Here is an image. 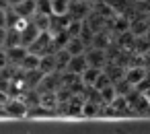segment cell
I'll use <instances>...</instances> for the list:
<instances>
[{
  "instance_id": "1",
  "label": "cell",
  "mask_w": 150,
  "mask_h": 134,
  "mask_svg": "<svg viewBox=\"0 0 150 134\" xmlns=\"http://www.w3.org/2000/svg\"><path fill=\"white\" fill-rule=\"evenodd\" d=\"M39 33H41V29L33 23V21H29V25L25 27V29H21L19 31V39H21V46H25L27 50H29V46L39 37Z\"/></svg>"
},
{
  "instance_id": "2",
  "label": "cell",
  "mask_w": 150,
  "mask_h": 134,
  "mask_svg": "<svg viewBox=\"0 0 150 134\" xmlns=\"http://www.w3.org/2000/svg\"><path fill=\"white\" fill-rule=\"evenodd\" d=\"M15 15L25 17V19H33V15L37 13V0H21V2L13 4Z\"/></svg>"
},
{
  "instance_id": "3",
  "label": "cell",
  "mask_w": 150,
  "mask_h": 134,
  "mask_svg": "<svg viewBox=\"0 0 150 134\" xmlns=\"http://www.w3.org/2000/svg\"><path fill=\"white\" fill-rule=\"evenodd\" d=\"M4 111L8 113V115H15V118H23V115H27V105H25V101H21V99H11V101H6V105H4Z\"/></svg>"
},
{
  "instance_id": "4",
  "label": "cell",
  "mask_w": 150,
  "mask_h": 134,
  "mask_svg": "<svg viewBox=\"0 0 150 134\" xmlns=\"http://www.w3.org/2000/svg\"><path fill=\"white\" fill-rule=\"evenodd\" d=\"M64 50H66L70 56H80V54H84L86 43H84L80 37H68V41L64 43Z\"/></svg>"
},
{
  "instance_id": "5",
  "label": "cell",
  "mask_w": 150,
  "mask_h": 134,
  "mask_svg": "<svg viewBox=\"0 0 150 134\" xmlns=\"http://www.w3.org/2000/svg\"><path fill=\"white\" fill-rule=\"evenodd\" d=\"M86 66H88L86 64V58H84V54H80V56H70V60L66 64V70L70 74H80Z\"/></svg>"
},
{
  "instance_id": "6",
  "label": "cell",
  "mask_w": 150,
  "mask_h": 134,
  "mask_svg": "<svg viewBox=\"0 0 150 134\" xmlns=\"http://www.w3.org/2000/svg\"><path fill=\"white\" fill-rule=\"evenodd\" d=\"M84 58H86V64H88V66L101 68V66L105 64V52H103V48H93L91 52L84 54Z\"/></svg>"
},
{
  "instance_id": "7",
  "label": "cell",
  "mask_w": 150,
  "mask_h": 134,
  "mask_svg": "<svg viewBox=\"0 0 150 134\" xmlns=\"http://www.w3.org/2000/svg\"><path fill=\"white\" fill-rule=\"evenodd\" d=\"M27 52H29V50H27L25 46H21V43L6 48V56H8V62H13V64H21V60L25 58V54H27Z\"/></svg>"
},
{
  "instance_id": "8",
  "label": "cell",
  "mask_w": 150,
  "mask_h": 134,
  "mask_svg": "<svg viewBox=\"0 0 150 134\" xmlns=\"http://www.w3.org/2000/svg\"><path fill=\"white\" fill-rule=\"evenodd\" d=\"M39 62H41V56H39V54H35V52H27L19 66H21L23 70H37V68H39Z\"/></svg>"
},
{
  "instance_id": "9",
  "label": "cell",
  "mask_w": 150,
  "mask_h": 134,
  "mask_svg": "<svg viewBox=\"0 0 150 134\" xmlns=\"http://www.w3.org/2000/svg\"><path fill=\"white\" fill-rule=\"evenodd\" d=\"M123 78H125L132 87H138V85L146 78V70H144V68H140V66H138V68H129V70L125 72V76H123Z\"/></svg>"
},
{
  "instance_id": "10",
  "label": "cell",
  "mask_w": 150,
  "mask_h": 134,
  "mask_svg": "<svg viewBox=\"0 0 150 134\" xmlns=\"http://www.w3.org/2000/svg\"><path fill=\"white\" fill-rule=\"evenodd\" d=\"M88 11H91V6L84 4V2H70V11H68V15H72V19L82 21V17H86Z\"/></svg>"
},
{
  "instance_id": "11",
  "label": "cell",
  "mask_w": 150,
  "mask_h": 134,
  "mask_svg": "<svg viewBox=\"0 0 150 134\" xmlns=\"http://www.w3.org/2000/svg\"><path fill=\"white\" fill-rule=\"evenodd\" d=\"M70 0H52V15L54 17H68Z\"/></svg>"
},
{
  "instance_id": "12",
  "label": "cell",
  "mask_w": 150,
  "mask_h": 134,
  "mask_svg": "<svg viewBox=\"0 0 150 134\" xmlns=\"http://www.w3.org/2000/svg\"><path fill=\"white\" fill-rule=\"evenodd\" d=\"M99 74H101V68H97V66H86V68L80 72V78H82L84 85H93Z\"/></svg>"
},
{
  "instance_id": "13",
  "label": "cell",
  "mask_w": 150,
  "mask_h": 134,
  "mask_svg": "<svg viewBox=\"0 0 150 134\" xmlns=\"http://www.w3.org/2000/svg\"><path fill=\"white\" fill-rule=\"evenodd\" d=\"M56 66H58V64H56V56H50V54H43V56H41L39 70H41L43 74H50V72H52Z\"/></svg>"
},
{
  "instance_id": "14",
  "label": "cell",
  "mask_w": 150,
  "mask_h": 134,
  "mask_svg": "<svg viewBox=\"0 0 150 134\" xmlns=\"http://www.w3.org/2000/svg\"><path fill=\"white\" fill-rule=\"evenodd\" d=\"M115 97H117V89H115V85H113V83L101 89V99H103L105 103H113V99H115Z\"/></svg>"
},
{
  "instance_id": "15",
  "label": "cell",
  "mask_w": 150,
  "mask_h": 134,
  "mask_svg": "<svg viewBox=\"0 0 150 134\" xmlns=\"http://www.w3.org/2000/svg\"><path fill=\"white\" fill-rule=\"evenodd\" d=\"M107 85H111V81H109V76H107L105 72H101V74L97 76V81L93 83V87H97V89H103V87H107Z\"/></svg>"
},
{
  "instance_id": "16",
  "label": "cell",
  "mask_w": 150,
  "mask_h": 134,
  "mask_svg": "<svg viewBox=\"0 0 150 134\" xmlns=\"http://www.w3.org/2000/svg\"><path fill=\"white\" fill-rule=\"evenodd\" d=\"M86 118H93V115H97V105L95 103H91V101H86L84 105H82V109H80Z\"/></svg>"
},
{
  "instance_id": "17",
  "label": "cell",
  "mask_w": 150,
  "mask_h": 134,
  "mask_svg": "<svg viewBox=\"0 0 150 134\" xmlns=\"http://www.w3.org/2000/svg\"><path fill=\"white\" fill-rule=\"evenodd\" d=\"M115 29H117V31H121V33H125V31L129 29V23H127L123 17H119V19H115Z\"/></svg>"
},
{
  "instance_id": "18",
  "label": "cell",
  "mask_w": 150,
  "mask_h": 134,
  "mask_svg": "<svg viewBox=\"0 0 150 134\" xmlns=\"http://www.w3.org/2000/svg\"><path fill=\"white\" fill-rule=\"evenodd\" d=\"M4 27H8V13H6V9H0V29H4Z\"/></svg>"
},
{
  "instance_id": "19",
  "label": "cell",
  "mask_w": 150,
  "mask_h": 134,
  "mask_svg": "<svg viewBox=\"0 0 150 134\" xmlns=\"http://www.w3.org/2000/svg\"><path fill=\"white\" fill-rule=\"evenodd\" d=\"M6 64H8V56H6V52H2V48H0V70H2Z\"/></svg>"
},
{
  "instance_id": "20",
  "label": "cell",
  "mask_w": 150,
  "mask_h": 134,
  "mask_svg": "<svg viewBox=\"0 0 150 134\" xmlns=\"http://www.w3.org/2000/svg\"><path fill=\"white\" fill-rule=\"evenodd\" d=\"M6 33H8V27L0 29V48H4V46H6Z\"/></svg>"
},
{
  "instance_id": "21",
  "label": "cell",
  "mask_w": 150,
  "mask_h": 134,
  "mask_svg": "<svg viewBox=\"0 0 150 134\" xmlns=\"http://www.w3.org/2000/svg\"><path fill=\"white\" fill-rule=\"evenodd\" d=\"M6 4H8V0H0V9H6Z\"/></svg>"
},
{
  "instance_id": "22",
  "label": "cell",
  "mask_w": 150,
  "mask_h": 134,
  "mask_svg": "<svg viewBox=\"0 0 150 134\" xmlns=\"http://www.w3.org/2000/svg\"><path fill=\"white\" fill-rule=\"evenodd\" d=\"M138 2H146V0H138Z\"/></svg>"
}]
</instances>
